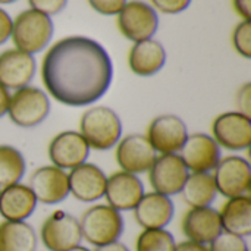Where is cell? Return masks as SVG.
<instances>
[{
	"mask_svg": "<svg viewBox=\"0 0 251 251\" xmlns=\"http://www.w3.org/2000/svg\"><path fill=\"white\" fill-rule=\"evenodd\" d=\"M112 78L109 53L88 37H65L43 57V84L49 94L65 106L82 107L96 103L109 90Z\"/></svg>",
	"mask_w": 251,
	"mask_h": 251,
	"instance_id": "cell-1",
	"label": "cell"
},
{
	"mask_svg": "<svg viewBox=\"0 0 251 251\" xmlns=\"http://www.w3.org/2000/svg\"><path fill=\"white\" fill-rule=\"evenodd\" d=\"M79 134L84 137L90 149L106 151L115 147L121 140L122 122L110 107L93 106L81 116Z\"/></svg>",
	"mask_w": 251,
	"mask_h": 251,
	"instance_id": "cell-2",
	"label": "cell"
},
{
	"mask_svg": "<svg viewBox=\"0 0 251 251\" xmlns=\"http://www.w3.org/2000/svg\"><path fill=\"white\" fill-rule=\"evenodd\" d=\"M81 235L88 244L99 247L119 241L124 234V218L121 212L109 204H96L87 209L79 221Z\"/></svg>",
	"mask_w": 251,
	"mask_h": 251,
	"instance_id": "cell-3",
	"label": "cell"
},
{
	"mask_svg": "<svg viewBox=\"0 0 251 251\" xmlns=\"http://www.w3.org/2000/svg\"><path fill=\"white\" fill-rule=\"evenodd\" d=\"M13 44L18 50L34 54L47 47L53 37L51 18L32 9L22 10L12 21Z\"/></svg>",
	"mask_w": 251,
	"mask_h": 251,
	"instance_id": "cell-4",
	"label": "cell"
},
{
	"mask_svg": "<svg viewBox=\"0 0 251 251\" xmlns=\"http://www.w3.org/2000/svg\"><path fill=\"white\" fill-rule=\"evenodd\" d=\"M50 113V100L47 94L37 87H22L10 94L7 115L10 121L21 128H34L40 125Z\"/></svg>",
	"mask_w": 251,
	"mask_h": 251,
	"instance_id": "cell-5",
	"label": "cell"
},
{
	"mask_svg": "<svg viewBox=\"0 0 251 251\" xmlns=\"http://www.w3.org/2000/svg\"><path fill=\"white\" fill-rule=\"evenodd\" d=\"M40 240L49 251L72 250L82 241L79 221L63 210H56L43 222Z\"/></svg>",
	"mask_w": 251,
	"mask_h": 251,
	"instance_id": "cell-6",
	"label": "cell"
},
{
	"mask_svg": "<svg viewBox=\"0 0 251 251\" xmlns=\"http://www.w3.org/2000/svg\"><path fill=\"white\" fill-rule=\"evenodd\" d=\"M118 26L124 37L138 43L151 38L159 28V16L154 7L141 1H126L118 13Z\"/></svg>",
	"mask_w": 251,
	"mask_h": 251,
	"instance_id": "cell-7",
	"label": "cell"
},
{
	"mask_svg": "<svg viewBox=\"0 0 251 251\" xmlns=\"http://www.w3.org/2000/svg\"><path fill=\"white\" fill-rule=\"evenodd\" d=\"M218 194L225 199L247 196L251 187V166L241 156H228L219 160L213 174Z\"/></svg>",
	"mask_w": 251,
	"mask_h": 251,
	"instance_id": "cell-8",
	"label": "cell"
},
{
	"mask_svg": "<svg viewBox=\"0 0 251 251\" xmlns=\"http://www.w3.org/2000/svg\"><path fill=\"white\" fill-rule=\"evenodd\" d=\"M213 140L231 151L247 150L251 144V119L240 112H225L212 124Z\"/></svg>",
	"mask_w": 251,
	"mask_h": 251,
	"instance_id": "cell-9",
	"label": "cell"
},
{
	"mask_svg": "<svg viewBox=\"0 0 251 251\" xmlns=\"http://www.w3.org/2000/svg\"><path fill=\"white\" fill-rule=\"evenodd\" d=\"M188 175L190 172L178 153L157 156L149 171V179L153 191L168 197L181 193Z\"/></svg>",
	"mask_w": 251,
	"mask_h": 251,
	"instance_id": "cell-10",
	"label": "cell"
},
{
	"mask_svg": "<svg viewBox=\"0 0 251 251\" xmlns=\"http://www.w3.org/2000/svg\"><path fill=\"white\" fill-rule=\"evenodd\" d=\"M179 157L190 174H210L221 160V147L213 137L197 132L187 137L179 150Z\"/></svg>",
	"mask_w": 251,
	"mask_h": 251,
	"instance_id": "cell-11",
	"label": "cell"
},
{
	"mask_svg": "<svg viewBox=\"0 0 251 251\" xmlns=\"http://www.w3.org/2000/svg\"><path fill=\"white\" fill-rule=\"evenodd\" d=\"M146 137L156 153L172 154L182 149L188 129L176 115H160L150 122Z\"/></svg>",
	"mask_w": 251,
	"mask_h": 251,
	"instance_id": "cell-12",
	"label": "cell"
},
{
	"mask_svg": "<svg viewBox=\"0 0 251 251\" xmlns=\"http://www.w3.org/2000/svg\"><path fill=\"white\" fill-rule=\"evenodd\" d=\"M115 157L121 166V171L138 175L150 171L157 157V153L146 135L131 134L118 141Z\"/></svg>",
	"mask_w": 251,
	"mask_h": 251,
	"instance_id": "cell-13",
	"label": "cell"
},
{
	"mask_svg": "<svg viewBox=\"0 0 251 251\" xmlns=\"http://www.w3.org/2000/svg\"><path fill=\"white\" fill-rule=\"evenodd\" d=\"M90 146L76 131H63L54 135L49 144V159L53 166L63 171L74 169L87 162Z\"/></svg>",
	"mask_w": 251,
	"mask_h": 251,
	"instance_id": "cell-14",
	"label": "cell"
},
{
	"mask_svg": "<svg viewBox=\"0 0 251 251\" xmlns=\"http://www.w3.org/2000/svg\"><path fill=\"white\" fill-rule=\"evenodd\" d=\"M37 203L57 204L69 196L68 174L53 165L38 168L29 178V185Z\"/></svg>",
	"mask_w": 251,
	"mask_h": 251,
	"instance_id": "cell-15",
	"label": "cell"
},
{
	"mask_svg": "<svg viewBox=\"0 0 251 251\" xmlns=\"http://www.w3.org/2000/svg\"><path fill=\"white\" fill-rule=\"evenodd\" d=\"M143 196L144 185L137 175L119 171L107 176L104 197L107 200V204L115 210H134V207L138 204Z\"/></svg>",
	"mask_w": 251,
	"mask_h": 251,
	"instance_id": "cell-16",
	"label": "cell"
},
{
	"mask_svg": "<svg viewBox=\"0 0 251 251\" xmlns=\"http://www.w3.org/2000/svg\"><path fill=\"white\" fill-rule=\"evenodd\" d=\"M107 176L94 163H82L68 174L69 194H72L78 201L94 203L104 197Z\"/></svg>",
	"mask_w": 251,
	"mask_h": 251,
	"instance_id": "cell-17",
	"label": "cell"
},
{
	"mask_svg": "<svg viewBox=\"0 0 251 251\" xmlns=\"http://www.w3.org/2000/svg\"><path fill=\"white\" fill-rule=\"evenodd\" d=\"M175 206L171 197L159 193H144L134 207V218L143 229H165L174 219Z\"/></svg>",
	"mask_w": 251,
	"mask_h": 251,
	"instance_id": "cell-18",
	"label": "cell"
},
{
	"mask_svg": "<svg viewBox=\"0 0 251 251\" xmlns=\"http://www.w3.org/2000/svg\"><path fill=\"white\" fill-rule=\"evenodd\" d=\"M181 229L188 241L209 246L222 232L219 212L210 206L190 209L182 218Z\"/></svg>",
	"mask_w": 251,
	"mask_h": 251,
	"instance_id": "cell-19",
	"label": "cell"
},
{
	"mask_svg": "<svg viewBox=\"0 0 251 251\" xmlns=\"http://www.w3.org/2000/svg\"><path fill=\"white\" fill-rule=\"evenodd\" d=\"M35 74L32 54L18 49H7L0 54V84L7 90L26 87Z\"/></svg>",
	"mask_w": 251,
	"mask_h": 251,
	"instance_id": "cell-20",
	"label": "cell"
},
{
	"mask_svg": "<svg viewBox=\"0 0 251 251\" xmlns=\"http://www.w3.org/2000/svg\"><path fill=\"white\" fill-rule=\"evenodd\" d=\"M35 207L37 199L28 185L19 182L0 190V216L4 221H26Z\"/></svg>",
	"mask_w": 251,
	"mask_h": 251,
	"instance_id": "cell-21",
	"label": "cell"
},
{
	"mask_svg": "<svg viewBox=\"0 0 251 251\" xmlns=\"http://www.w3.org/2000/svg\"><path fill=\"white\" fill-rule=\"evenodd\" d=\"M166 62L165 47L153 38L135 43L128 54L129 69L140 76H151L157 74Z\"/></svg>",
	"mask_w": 251,
	"mask_h": 251,
	"instance_id": "cell-22",
	"label": "cell"
},
{
	"mask_svg": "<svg viewBox=\"0 0 251 251\" xmlns=\"http://www.w3.org/2000/svg\"><path fill=\"white\" fill-rule=\"evenodd\" d=\"M219 218L222 231L238 235L250 237L251 235V199L250 196H238L228 199L221 207Z\"/></svg>",
	"mask_w": 251,
	"mask_h": 251,
	"instance_id": "cell-23",
	"label": "cell"
},
{
	"mask_svg": "<svg viewBox=\"0 0 251 251\" xmlns=\"http://www.w3.org/2000/svg\"><path fill=\"white\" fill-rule=\"evenodd\" d=\"M37 244V234L26 221L0 224V251H35Z\"/></svg>",
	"mask_w": 251,
	"mask_h": 251,
	"instance_id": "cell-24",
	"label": "cell"
},
{
	"mask_svg": "<svg viewBox=\"0 0 251 251\" xmlns=\"http://www.w3.org/2000/svg\"><path fill=\"white\" fill-rule=\"evenodd\" d=\"M179 194L182 196V200L190 206V209L209 207L218 196L213 175L207 172L190 174Z\"/></svg>",
	"mask_w": 251,
	"mask_h": 251,
	"instance_id": "cell-25",
	"label": "cell"
},
{
	"mask_svg": "<svg viewBox=\"0 0 251 251\" xmlns=\"http://www.w3.org/2000/svg\"><path fill=\"white\" fill-rule=\"evenodd\" d=\"M25 175V159L22 153L7 144H0V190L19 184Z\"/></svg>",
	"mask_w": 251,
	"mask_h": 251,
	"instance_id": "cell-26",
	"label": "cell"
},
{
	"mask_svg": "<svg viewBox=\"0 0 251 251\" xmlns=\"http://www.w3.org/2000/svg\"><path fill=\"white\" fill-rule=\"evenodd\" d=\"M175 238L166 229H143L137 237L135 251H174Z\"/></svg>",
	"mask_w": 251,
	"mask_h": 251,
	"instance_id": "cell-27",
	"label": "cell"
},
{
	"mask_svg": "<svg viewBox=\"0 0 251 251\" xmlns=\"http://www.w3.org/2000/svg\"><path fill=\"white\" fill-rule=\"evenodd\" d=\"M207 249L209 251H249V244L246 238L222 231Z\"/></svg>",
	"mask_w": 251,
	"mask_h": 251,
	"instance_id": "cell-28",
	"label": "cell"
},
{
	"mask_svg": "<svg viewBox=\"0 0 251 251\" xmlns=\"http://www.w3.org/2000/svg\"><path fill=\"white\" fill-rule=\"evenodd\" d=\"M232 44L235 50L246 59L251 57V22H240L232 32Z\"/></svg>",
	"mask_w": 251,
	"mask_h": 251,
	"instance_id": "cell-29",
	"label": "cell"
},
{
	"mask_svg": "<svg viewBox=\"0 0 251 251\" xmlns=\"http://www.w3.org/2000/svg\"><path fill=\"white\" fill-rule=\"evenodd\" d=\"M66 1L68 0H28V4L32 10H37L47 16H53L65 9Z\"/></svg>",
	"mask_w": 251,
	"mask_h": 251,
	"instance_id": "cell-30",
	"label": "cell"
},
{
	"mask_svg": "<svg viewBox=\"0 0 251 251\" xmlns=\"http://www.w3.org/2000/svg\"><path fill=\"white\" fill-rule=\"evenodd\" d=\"M90 6L101 15H118L125 6L126 0H88Z\"/></svg>",
	"mask_w": 251,
	"mask_h": 251,
	"instance_id": "cell-31",
	"label": "cell"
},
{
	"mask_svg": "<svg viewBox=\"0 0 251 251\" xmlns=\"http://www.w3.org/2000/svg\"><path fill=\"white\" fill-rule=\"evenodd\" d=\"M151 3L159 12L175 15L184 12L190 6L191 0H151Z\"/></svg>",
	"mask_w": 251,
	"mask_h": 251,
	"instance_id": "cell-32",
	"label": "cell"
},
{
	"mask_svg": "<svg viewBox=\"0 0 251 251\" xmlns=\"http://www.w3.org/2000/svg\"><path fill=\"white\" fill-rule=\"evenodd\" d=\"M235 101L238 107L237 112L251 118V82H246L240 87V90L237 91Z\"/></svg>",
	"mask_w": 251,
	"mask_h": 251,
	"instance_id": "cell-33",
	"label": "cell"
},
{
	"mask_svg": "<svg viewBox=\"0 0 251 251\" xmlns=\"http://www.w3.org/2000/svg\"><path fill=\"white\" fill-rule=\"evenodd\" d=\"M12 34V18L0 7V44L6 43Z\"/></svg>",
	"mask_w": 251,
	"mask_h": 251,
	"instance_id": "cell-34",
	"label": "cell"
},
{
	"mask_svg": "<svg viewBox=\"0 0 251 251\" xmlns=\"http://www.w3.org/2000/svg\"><path fill=\"white\" fill-rule=\"evenodd\" d=\"M234 7L244 21H250L251 18V0H234Z\"/></svg>",
	"mask_w": 251,
	"mask_h": 251,
	"instance_id": "cell-35",
	"label": "cell"
},
{
	"mask_svg": "<svg viewBox=\"0 0 251 251\" xmlns=\"http://www.w3.org/2000/svg\"><path fill=\"white\" fill-rule=\"evenodd\" d=\"M174 251H209L207 246L199 244V243H193V241H182L179 244L175 246Z\"/></svg>",
	"mask_w": 251,
	"mask_h": 251,
	"instance_id": "cell-36",
	"label": "cell"
},
{
	"mask_svg": "<svg viewBox=\"0 0 251 251\" xmlns=\"http://www.w3.org/2000/svg\"><path fill=\"white\" fill-rule=\"evenodd\" d=\"M9 99H10L9 90H7V88H4V87L0 84V118H3V116L7 113Z\"/></svg>",
	"mask_w": 251,
	"mask_h": 251,
	"instance_id": "cell-37",
	"label": "cell"
},
{
	"mask_svg": "<svg viewBox=\"0 0 251 251\" xmlns=\"http://www.w3.org/2000/svg\"><path fill=\"white\" fill-rule=\"evenodd\" d=\"M93 251H129V249L124 243L115 241V243H109V244H104V246H99Z\"/></svg>",
	"mask_w": 251,
	"mask_h": 251,
	"instance_id": "cell-38",
	"label": "cell"
},
{
	"mask_svg": "<svg viewBox=\"0 0 251 251\" xmlns=\"http://www.w3.org/2000/svg\"><path fill=\"white\" fill-rule=\"evenodd\" d=\"M69 251H91V250H88L87 247H82V246H78V247H75V249H72V250H69Z\"/></svg>",
	"mask_w": 251,
	"mask_h": 251,
	"instance_id": "cell-39",
	"label": "cell"
},
{
	"mask_svg": "<svg viewBox=\"0 0 251 251\" xmlns=\"http://www.w3.org/2000/svg\"><path fill=\"white\" fill-rule=\"evenodd\" d=\"M16 0H0V4H9V3H13Z\"/></svg>",
	"mask_w": 251,
	"mask_h": 251,
	"instance_id": "cell-40",
	"label": "cell"
}]
</instances>
